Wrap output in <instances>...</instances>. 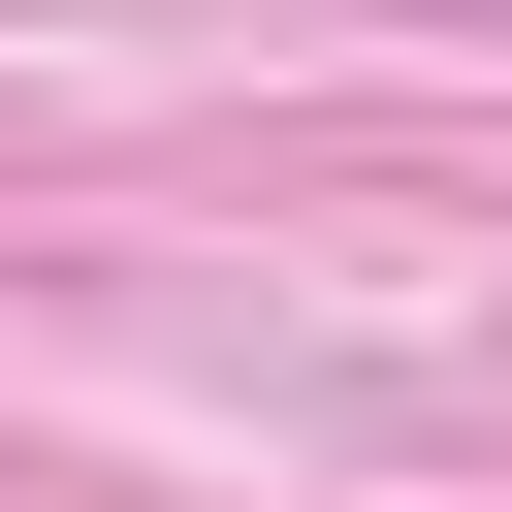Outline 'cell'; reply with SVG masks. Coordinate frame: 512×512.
<instances>
[{
    "label": "cell",
    "instance_id": "6da1fadb",
    "mask_svg": "<svg viewBox=\"0 0 512 512\" xmlns=\"http://www.w3.org/2000/svg\"><path fill=\"white\" fill-rule=\"evenodd\" d=\"M416 32H512V0H416Z\"/></svg>",
    "mask_w": 512,
    "mask_h": 512
}]
</instances>
